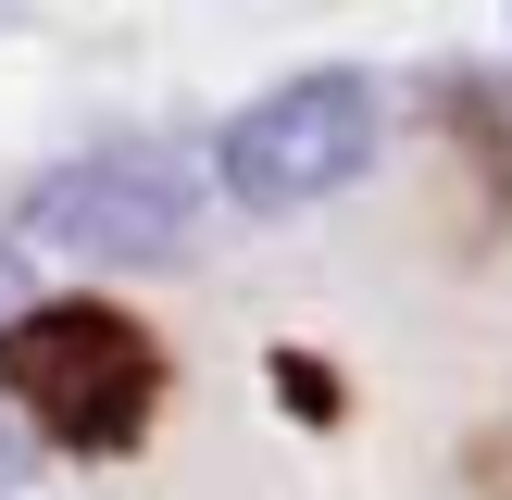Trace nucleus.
Instances as JSON below:
<instances>
[{
    "instance_id": "f257e3e1",
    "label": "nucleus",
    "mask_w": 512,
    "mask_h": 500,
    "mask_svg": "<svg viewBox=\"0 0 512 500\" xmlns=\"http://www.w3.org/2000/svg\"><path fill=\"white\" fill-rule=\"evenodd\" d=\"M0 400L38 425L63 463H113L163 413V338L100 288H50L0 313Z\"/></svg>"
},
{
    "instance_id": "f03ea898",
    "label": "nucleus",
    "mask_w": 512,
    "mask_h": 500,
    "mask_svg": "<svg viewBox=\"0 0 512 500\" xmlns=\"http://www.w3.org/2000/svg\"><path fill=\"white\" fill-rule=\"evenodd\" d=\"M188 225H200V163L150 138L75 150V163L25 175L13 200V250H63V263H163L188 250Z\"/></svg>"
},
{
    "instance_id": "7ed1b4c3",
    "label": "nucleus",
    "mask_w": 512,
    "mask_h": 500,
    "mask_svg": "<svg viewBox=\"0 0 512 500\" xmlns=\"http://www.w3.org/2000/svg\"><path fill=\"white\" fill-rule=\"evenodd\" d=\"M363 163H375V88H363L350 63L288 75V88L238 100V113H225V138H213L225 200H250V213H313V200H338Z\"/></svg>"
},
{
    "instance_id": "20e7f679",
    "label": "nucleus",
    "mask_w": 512,
    "mask_h": 500,
    "mask_svg": "<svg viewBox=\"0 0 512 500\" xmlns=\"http://www.w3.org/2000/svg\"><path fill=\"white\" fill-rule=\"evenodd\" d=\"M450 125H475V150H488L500 188H512V75H450Z\"/></svg>"
},
{
    "instance_id": "39448f33",
    "label": "nucleus",
    "mask_w": 512,
    "mask_h": 500,
    "mask_svg": "<svg viewBox=\"0 0 512 500\" xmlns=\"http://www.w3.org/2000/svg\"><path fill=\"white\" fill-rule=\"evenodd\" d=\"M275 400H288L300 425H338V375H325L313 350H275Z\"/></svg>"
},
{
    "instance_id": "423d86ee",
    "label": "nucleus",
    "mask_w": 512,
    "mask_h": 500,
    "mask_svg": "<svg viewBox=\"0 0 512 500\" xmlns=\"http://www.w3.org/2000/svg\"><path fill=\"white\" fill-rule=\"evenodd\" d=\"M500 488H512V463H500Z\"/></svg>"
},
{
    "instance_id": "0eeeda50",
    "label": "nucleus",
    "mask_w": 512,
    "mask_h": 500,
    "mask_svg": "<svg viewBox=\"0 0 512 500\" xmlns=\"http://www.w3.org/2000/svg\"><path fill=\"white\" fill-rule=\"evenodd\" d=\"M0 500H13V488H0Z\"/></svg>"
},
{
    "instance_id": "6e6552de",
    "label": "nucleus",
    "mask_w": 512,
    "mask_h": 500,
    "mask_svg": "<svg viewBox=\"0 0 512 500\" xmlns=\"http://www.w3.org/2000/svg\"><path fill=\"white\" fill-rule=\"evenodd\" d=\"M0 450H13V438H0Z\"/></svg>"
}]
</instances>
